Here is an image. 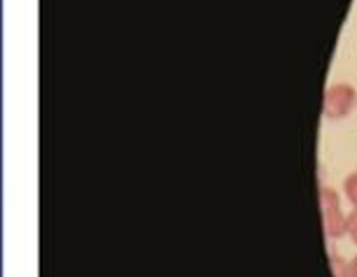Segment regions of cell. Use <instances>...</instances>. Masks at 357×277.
I'll use <instances>...</instances> for the list:
<instances>
[{
	"instance_id": "cell-3",
	"label": "cell",
	"mask_w": 357,
	"mask_h": 277,
	"mask_svg": "<svg viewBox=\"0 0 357 277\" xmlns=\"http://www.w3.org/2000/svg\"><path fill=\"white\" fill-rule=\"evenodd\" d=\"M346 191H348V198L353 200V205L357 207V175H350V177H348Z\"/></svg>"
},
{
	"instance_id": "cell-1",
	"label": "cell",
	"mask_w": 357,
	"mask_h": 277,
	"mask_svg": "<svg viewBox=\"0 0 357 277\" xmlns=\"http://www.w3.org/2000/svg\"><path fill=\"white\" fill-rule=\"evenodd\" d=\"M353 100H355V93L350 86H334V89L327 91V98H325V112L329 117H341L346 114L350 107H353Z\"/></svg>"
},
{
	"instance_id": "cell-2",
	"label": "cell",
	"mask_w": 357,
	"mask_h": 277,
	"mask_svg": "<svg viewBox=\"0 0 357 277\" xmlns=\"http://www.w3.org/2000/svg\"><path fill=\"white\" fill-rule=\"evenodd\" d=\"M322 207H325V212H327V217H325L327 231H329V235H332V238H336V235L343 233L346 224H343L341 212H339V207H336V196L329 191V189H325V191H322Z\"/></svg>"
},
{
	"instance_id": "cell-4",
	"label": "cell",
	"mask_w": 357,
	"mask_h": 277,
	"mask_svg": "<svg viewBox=\"0 0 357 277\" xmlns=\"http://www.w3.org/2000/svg\"><path fill=\"white\" fill-rule=\"evenodd\" d=\"M348 231L353 233V240L357 242V212L350 217V221H348Z\"/></svg>"
},
{
	"instance_id": "cell-5",
	"label": "cell",
	"mask_w": 357,
	"mask_h": 277,
	"mask_svg": "<svg viewBox=\"0 0 357 277\" xmlns=\"http://www.w3.org/2000/svg\"><path fill=\"white\" fill-rule=\"evenodd\" d=\"M348 277H357V256L353 259V263L348 266Z\"/></svg>"
}]
</instances>
